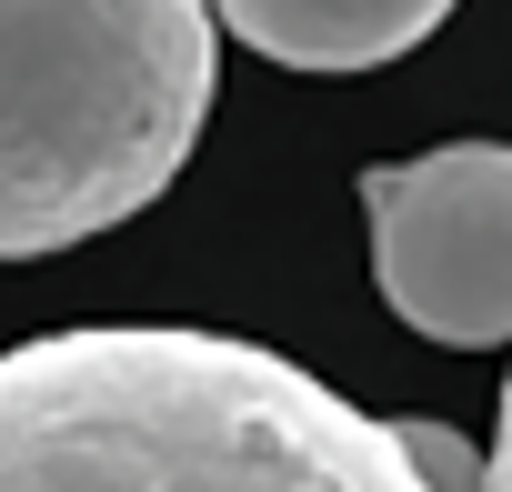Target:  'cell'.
<instances>
[{"mask_svg":"<svg viewBox=\"0 0 512 492\" xmlns=\"http://www.w3.org/2000/svg\"><path fill=\"white\" fill-rule=\"evenodd\" d=\"M0 492H422V472L392 422L262 342L111 322L0 352Z\"/></svg>","mask_w":512,"mask_h":492,"instance_id":"6da1fadb","label":"cell"},{"mask_svg":"<svg viewBox=\"0 0 512 492\" xmlns=\"http://www.w3.org/2000/svg\"><path fill=\"white\" fill-rule=\"evenodd\" d=\"M201 0H0V262L161 201L211 121Z\"/></svg>","mask_w":512,"mask_h":492,"instance_id":"7a4b0ae2","label":"cell"},{"mask_svg":"<svg viewBox=\"0 0 512 492\" xmlns=\"http://www.w3.org/2000/svg\"><path fill=\"white\" fill-rule=\"evenodd\" d=\"M382 302L422 342H512V141H452L362 171Z\"/></svg>","mask_w":512,"mask_h":492,"instance_id":"3957f363","label":"cell"},{"mask_svg":"<svg viewBox=\"0 0 512 492\" xmlns=\"http://www.w3.org/2000/svg\"><path fill=\"white\" fill-rule=\"evenodd\" d=\"M221 11V31H241L262 61H292V71H372V61H402L422 51L452 0H201Z\"/></svg>","mask_w":512,"mask_h":492,"instance_id":"277c9868","label":"cell"},{"mask_svg":"<svg viewBox=\"0 0 512 492\" xmlns=\"http://www.w3.org/2000/svg\"><path fill=\"white\" fill-rule=\"evenodd\" d=\"M392 442L412 452V472H422V492H492L482 482V452H462L442 422H392Z\"/></svg>","mask_w":512,"mask_h":492,"instance_id":"5b68a950","label":"cell"},{"mask_svg":"<svg viewBox=\"0 0 512 492\" xmlns=\"http://www.w3.org/2000/svg\"><path fill=\"white\" fill-rule=\"evenodd\" d=\"M482 482L512 492V382H502V432H492V452H482Z\"/></svg>","mask_w":512,"mask_h":492,"instance_id":"8992f818","label":"cell"}]
</instances>
